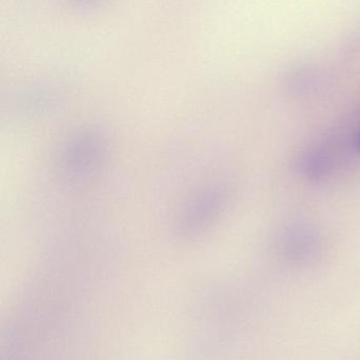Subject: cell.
Listing matches in <instances>:
<instances>
[{
    "label": "cell",
    "instance_id": "6da1fadb",
    "mask_svg": "<svg viewBox=\"0 0 360 360\" xmlns=\"http://www.w3.org/2000/svg\"><path fill=\"white\" fill-rule=\"evenodd\" d=\"M295 169L309 180H323L334 169V158L328 149L315 147L299 155Z\"/></svg>",
    "mask_w": 360,
    "mask_h": 360
},
{
    "label": "cell",
    "instance_id": "7a4b0ae2",
    "mask_svg": "<svg viewBox=\"0 0 360 360\" xmlns=\"http://www.w3.org/2000/svg\"><path fill=\"white\" fill-rule=\"evenodd\" d=\"M284 252L290 259L302 260L313 255L316 248V238L311 229L303 226H292L282 236Z\"/></svg>",
    "mask_w": 360,
    "mask_h": 360
},
{
    "label": "cell",
    "instance_id": "3957f363",
    "mask_svg": "<svg viewBox=\"0 0 360 360\" xmlns=\"http://www.w3.org/2000/svg\"><path fill=\"white\" fill-rule=\"evenodd\" d=\"M353 145L356 153H358L360 155V129L356 132L355 138H354L353 141Z\"/></svg>",
    "mask_w": 360,
    "mask_h": 360
}]
</instances>
